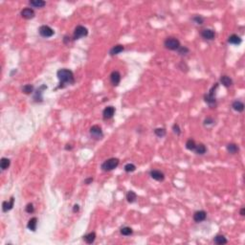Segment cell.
Segmentation results:
<instances>
[{
  "instance_id": "obj_1",
  "label": "cell",
  "mask_w": 245,
  "mask_h": 245,
  "mask_svg": "<svg viewBox=\"0 0 245 245\" xmlns=\"http://www.w3.org/2000/svg\"><path fill=\"white\" fill-rule=\"evenodd\" d=\"M57 76L60 81V86L59 88H63L65 85H71L74 84L75 82V77L73 72L69 69H60L57 72Z\"/></svg>"
},
{
  "instance_id": "obj_2",
  "label": "cell",
  "mask_w": 245,
  "mask_h": 245,
  "mask_svg": "<svg viewBox=\"0 0 245 245\" xmlns=\"http://www.w3.org/2000/svg\"><path fill=\"white\" fill-rule=\"evenodd\" d=\"M217 87H218V83H216V84L210 89L209 93L206 94V95L204 96V101L210 107H213V106H216V91L217 89Z\"/></svg>"
},
{
  "instance_id": "obj_3",
  "label": "cell",
  "mask_w": 245,
  "mask_h": 245,
  "mask_svg": "<svg viewBox=\"0 0 245 245\" xmlns=\"http://www.w3.org/2000/svg\"><path fill=\"white\" fill-rule=\"evenodd\" d=\"M120 160L118 158H109L102 164V170L103 171H110L119 166Z\"/></svg>"
},
{
  "instance_id": "obj_4",
  "label": "cell",
  "mask_w": 245,
  "mask_h": 245,
  "mask_svg": "<svg viewBox=\"0 0 245 245\" xmlns=\"http://www.w3.org/2000/svg\"><path fill=\"white\" fill-rule=\"evenodd\" d=\"M164 45H165V47H166L167 49L171 50V51H177L181 47L180 41L177 39L176 38H173V36L166 38L165 42H164Z\"/></svg>"
},
{
  "instance_id": "obj_5",
  "label": "cell",
  "mask_w": 245,
  "mask_h": 245,
  "mask_svg": "<svg viewBox=\"0 0 245 245\" xmlns=\"http://www.w3.org/2000/svg\"><path fill=\"white\" fill-rule=\"evenodd\" d=\"M88 35V30L84 26L79 25L77 26L74 30V34H73V38L74 39H80L81 38H84Z\"/></svg>"
},
{
  "instance_id": "obj_6",
  "label": "cell",
  "mask_w": 245,
  "mask_h": 245,
  "mask_svg": "<svg viewBox=\"0 0 245 245\" xmlns=\"http://www.w3.org/2000/svg\"><path fill=\"white\" fill-rule=\"evenodd\" d=\"M89 133L91 135V137L94 138L95 140H101L103 137V133L102 127L100 126H98V124H95V126H93V127H90Z\"/></svg>"
},
{
  "instance_id": "obj_7",
  "label": "cell",
  "mask_w": 245,
  "mask_h": 245,
  "mask_svg": "<svg viewBox=\"0 0 245 245\" xmlns=\"http://www.w3.org/2000/svg\"><path fill=\"white\" fill-rule=\"evenodd\" d=\"M38 33L39 35L42 36V38H51V36H53L55 35V31L52 29L50 26H47V25H42L40 26L39 29H38Z\"/></svg>"
},
{
  "instance_id": "obj_8",
  "label": "cell",
  "mask_w": 245,
  "mask_h": 245,
  "mask_svg": "<svg viewBox=\"0 0 245 245\" xmlns=\"http://www.w3.org/2000/svg\"><path fill=\"white\" fill-rule=\"evenodd\" d=\"M201 36L206 40H213L216 38V33L212 29H204L201 31Z\"/></svg>"
},
{
  "instance_id": "obj_9",
  "label": "cell",
  "mask_w": 245,
  "mask_h": 245,
  "mask_svg": "<svg viewBox=\"0 0 245 245\" xmlns=\"http://www.w3.org/2000/svg\"><path fill=\"white\" fill-rule=\"evenodd\" d=\"M20 14H21V17L25 19H32L35 17V13L32 8H25L21 11Z\"/></svg>"
},
{
  "instance_id": "obj_10",
  "label": "cell",
  "mask_w": 245,
  "mask_h": 245,
  "mask_svg": "<svg viewBox=\"0 0 245 245\" xmlns=\"http://www.w3.org/2000/svg\"><path fill=\"white\" fill-rule=\"evenodd\" d=\"M115 107H113V106H107L106 107L105 109H103V117L105 120H108V119H111L113 116H114V114H115Z\"/></svg>"
},
{
  "instance_id": "obj_11",
  "label": "cell",
  "mask_w": 245,
  "mask_h": 245,
  "mask_svg": "<svg viewBox=\"0 0 245 245\" xmlns=\"http://www.w3.org/2000/svg\"><path fill=\"white\" fill-rule=\"evenodd\" d=\"M150 177L156 181H164L165 174L161 170H150Z\"/></svg>"
},
{
  "instance_id": "obj_12",
  "label": "cell",
  "mask_w": 245,
  "mask_h": 245,
  "mask_svg": "<svg viewBox=\"0 0 245 245\" xmlns=\"http://www.w3.org/2000/svg\"><path fill=\"white\" fill-rule=\"evenodd\" d=\"M207 213L205 211H197L194 213V220L197 223L202 222L206 219Z\"/></svg>"
},
{
  "instance_id": "obj_13",
  "label": "cell",
  "mask_w": 245,
  "mask_h": 245,
  "mask_svg": "<svg viewBox=\"0 0 245 245\" xmlns=\"http://www.w3.org/2000/svg\"><path fill=\"white\" fill-rule=\"evenodd\" d=\"M110 81L114 86L119 85L120 81H121V74L118 71H113L110 74Z\"/></svg>"
},
{
  "instance_id": "obj_14",
  "label": "cell",
  "mask_w": 245,
  "mask_h": 245,
  "mask_svg": "<svg viewBox=\"0 0 245 245\" xmlns=\"http://www.w3.org/2000/svg\"><path fill=\"white\" fill-rule=\"evenodd\" d=\"M14 205V197L12 196L10 201H4L2 203V210L4 213H7L9 211H11L13 209V207Z\"/></svg>"
},
{
  "instance_id": "obj_15",
  "label": "cell",
  "mask_w": 245,
  "mask_h": 245,
  "mask_svg": "<svg viewBox=\"0 0 245 245\" xmlns=\"http://www.w3.org/2000/svg\"><path fill=\"white\" fill-rule=\"evenodd\" d=\"M242 42V39L241 38L239 35H231L230 36H229V38H228V43H230V44H234V45H239Z\"/></svg>"
},
{
  "instance_id": "obj_16",
  "label": "cell",
  "mask_w": 245,
  "mask_h": 245,
  "mask_svg": "<svg viewBox=\"0 0 245 245\" xmlns=\"http://www.w3.org/2000/svg\"><path fill=\"white\" fill-rule=\"evenodd\" d=\"M45 89H47V86L46 85H41L38 89L35 91V97H34L35 102H41V101H42V93H43V90H45Z\"/></svg>"
},
{
  "instance_id": "obj_17",
  "label": "cell",
  "mask_w": 245,
  "mask_h": 245,
  "mask_svg": "<svg viewBox=\"0 0 245 245\" xmlns=\"http://www.w3.org/2000/svg\"><path fill=\"white\" fill-rule=\"evenodd\" d=\"M124 50V47L121 44H118L112 47L110 51H109V54H110V56H116V55H119L120 53H122Z\"/></svg>"
},
{
  "instance_id": "obj_18",
  "label": "cell",
  "mask_w": 245,
  "mask_h": 245,
  "mask_svg": "<svg viewBox=\"0 0 245 245\" xmlns=\"http://www.w3.org/2000/svg\"><path fill=\"white\" fill-rule=\"evenodd\" d=\"M232 107L237 112H243L244 110V103L240 101H234L232 103Z\"/></svg>"
},
{
  "instance_id": "obj_19",
  "label": "cell",
  "mask_w": 245,
  "mask_h": 245,
  "mask_svg": "<svg viewBox=\"0 0 245 245\" xmlns=\"http://www.w3.org/2000/svg\"><path fill=\"white\" fill-rule=\"evenodd\" d=\"M36 226H38V218H36V217H32L28 221L27 228L29 229V230L35 232L36 230Z\"/></svg>"
},
{
  "instance_id": "obj_20",
  "label": "cell",
  "mask_w": 245,
  "mask_h": 245,
  "mask_svg": "<svg viewBox=\"0 0 245 245\" xmlns=\"http://www.w3.org/2000/svg\"><path fill=\"white\" fill-rule=\"evenodd\" d=\"M95 239H96V234L94 232H91L83 237V240H84L87 244H92L94 241H95Z\"/></svg>"
},
{
  "instance_id": "obj_21",
  "label": "cell",
  "mask_w": 245,
  "mask_h": 245,
  "mask_svg": "<svg viewBox=\"0 0 245 245\" xmlns=\"http://www.w3.org/2000/svg\"><path fill=\"white\" fill-rule=\"evenodd\" d=\"M213 242L217 245H223V244H226L228 240L223 234H217V236H216V237L213 238Z\"/></svg>"
},
{
  "instance_id": "obj_22",
  "label": "cell",
  "mask_w": 245,
  "mask_h": 245,
  "mask_svg": "<svg viewBox=\"0 0 245 245\" xmlns=\"http://www.w3.org/2000/svg\"><path fill=\"white\" fill-rule=\"evenodd\" d=\"M194 152H195L196 154H198V155H203V154H205L206 152H207V149L205 147V145L204 144H198V145H195V149Z\"/></svg>"
},
{
  "instance_id": "obj_23",
  "label": "cell",
  "mask_w": 245,
  "mask_h": 245,
  "mask_svg": "<svg viewBox=\"0 0 245 245\" xmlns=\"http://www.w3.org/2000/svg\"><path fill=\"white\" fill-rule=\"evenodd\" d=\"M29 4L34 8H43L46 5V2L43 0H31Z\"/></svg>"
},
{
  "instance_id": "obj_24",
  "label": "cell",
  "mask_w": 245,
  "mask_h": 245,
  "mask_svg": "<svg viewBox=\"0 0 245 245\" xmlns=\"http://www.w3.org/2000/svg\"><path fill=\"white\" fill-rule=\"evenodd\" d=\"M220 82H221V84L224 85L225 87H229V86H231L233 84L232 79L228 76H222L220 78Z\"/></svg>"
},
{
  "instance_id": "obj_25",
  "label": "cell",
  "mask_w": 245,
  "mask_h": 245,
  "mask_svg": "<svg viewBox=\"0 0 245 245\" xmlns=\"http://www.w3.org/2000/svg\"><path fill=\"white\" fill-rule=\"evenodd\" d=\"M238 147L237 145L234 144V143H231V144H228L227 145V152L231 154H236L237 152H238Z\"/></svg>"
},
{
  "instance_id": "obj_26",
  "label": "cell",
  "mask_w": 245,
  "mask_h": 245,
  "mask_svg": "<svg viewBox=\"0 0 245 245\" xmlns=\"http://www.w3.org/2000/svg\"><path fill=\"white\" fill-rule=\"evenodd\" d=\"M10 165H11V160L8 158L3 157L0 161V168H1L2 170H6L7 169H9Z\"/></svg>"
},
{
  "instance_id": "obj_27",
  "label": "cell",
  "mask_w": 245,
  "mask_h": 245,
  "mask_svg": "<svg viewBox=\"0 0 245 245\" xmlns=\"http://www.w3.org/2000/svg\"><path fill=\"white\" fill-rule=\"evenodd\" d=\"M127 199L128 203H133L137 199V194H135L133 191H129L127 194Z\"/></svg>"
},
{
  "instance_id": "obj_28",
  "label": "cell",
  "mask_w": 245,
  "mask_h": 245,
  "mask_svg": "<svg viewBox=\"0 0 245 245\" xmlns=\"http://www.w3.org/2000/svg\"><path fill=\"white\" fill-rule=\"evenodd\" d=\"M186 149H188V150H191V152H194V149H195V145H196V144H195V142H194V140H192V139H189L186 142Z\"/></svg>"
},
{
  "instance_id": "obj_29",
  "label": "cell",
  "mask_w": 245,
  "mask_h": 245,
  "mask_svg": "<svg viewBox=\"0 0 245 245\" xmlns=\"http://www.w3.org/2000/svg\"><path fill=\"white\" fill-rule=\"evenodd\" d=\"M34 91V86L32 84H25L23 87H22V92L26 95H30V94H32Z\"/></svg>"
},
{
  "instance_id": "obj_30",
  "label": "cell",
  "mask_w": 245,
  "mask_h": 245,
  "mask_svg": "<svg viewBox=\"0 0 245 245\" xmlns=\"http://www.w3.org/2000/svg\"><path fill=\"white\" fill-rule=\"evenodd\" d=\"M120 232H121V234H123V236H126V237L130 236V234H132V233H133L132 229L130 227H128V226H124V227L121 228V231H120Z\"/></svg>"
},
{
  "instance_id": "obj_31",
  "label": "cell",
  "mask_w": 245,
  "mask_h": 245,
  "mask_svg": "<svg viewBox=\"0 0 245 245\" xmlns=\"http://www.w3.org/2000/svg\"><path fill=\"white\" fill-rule=\"evenodd\" d=\"M154 133H155V135L157 137L162 138V137H164L165 135H166L167 131H166V129L163 128V127H158V128H155L154 129Z\"/></svg>"
},
{
  "instance_id": "obj_32",
  "label": "cell",
  "mask_w": 245,
  "mask_h": 245,
  "mask_svg": "<svg viewBox=\"0 0 245 245\" xmlns=\"http://www.w3.org/2000/svg\"><path fill=\"white\" fill-rule=\"evenodd\" d=\"M124 170L126 173H133V171H135V170H136V166H135L134 164L128 163V164H127L126 166H124Z\"/></svg>"
},
{
  "instance_id": "obj_33",
  "label": "cell",
  "mask_w": 245,
  "mask_h": 245,
  "mask_svg": "<svg viewBox=\"0 0 245 245\" xmlns=\"http://www.w3.org/2000/svg\"><path fill=\"white\" fill-rule=\"evenodd\" d=\"M192 21L197 25H201V24H203V22H204V18L200 17V15H195V17H192Z\"/></svg>"
},
{
  "instance_id": "obj_34",
  "label": "cell",
  "mask_w": 245,
  "mask_h": 245,
  "mask_svg": "<svg viewBox=\"0 0 245 245\" xmlns=\"http://www.w3.org/2000/svg\"><path fill=\"white\" fill-rule=\"evenodd\" d=\"M213 124H215V121H213V118L208 117L204 120V126L205 127H210V126H213Z\"/></svg>"
},
{
  "instance_id": "obj_35",
  "label": "cell",
  "mask_w": 245,
  "mask_h": 245,
  "mask_svg": "<svg viewBox=\"0 0 245 245\" xmlns=\"http://www.w3.org/2000/svg\"><path fill=\"white\" fill-rule=\"evenodd\" d=\"M25 211H26V213H33L35 212V207H34V205L32 204V203H29V204H27V206H26V208H25Z\"/></svg>"
},
{
  "instance_id": "obj_36",
  "label": "cell",
  "mask_w": 245,
  "mask_h": 245,
  "mask_svg": "<svg viewBox=\"0 0 245 245\" xmlns=\"http://www.w3.org/2000/svg\"><path fill=\"white\" fill-rule=\"evenodd\" d=\"M173 132L177 135V136H179V135L181 134V129H180V127H179L178 124H173Z\"/></svg>"
},
{
  "instance_id": "obj_37",
  "label": "cell",
  "mask_w": 245,
  "mask_h": 245,
  "mask_svg": "<svg viewBox=\"0 0 245 245\" xmlns=\"http://www.w3.org/2000/svg\"><path fill=\"white\" fill-rule=\"evenodd\" d=\"M177 51H178V53H179L180 55H187V54L190 52V50L188 49L187 47H185V46H184V47H183V46H181L180 48H179L178 50H177Z\"/></svg>"
},
{
  "instance_id": "obj_38",
  "label": "cell",
  "mask_w": 245,
  "mask_h": 245,
  "mask_svg": "<svg viewBox=\"0 0 245 245\" xmlns=\"http://www.w3.org/2000/svg\"><path fill=\"white\" fill-rule=\"evenodd\" d=\"M93 182V178L92 177H89V178H86L85 180H84V184L85 185H89V184H91Z\"/></svg>"
},
{
  "instance_id": "obj_39",
  "label": "cell",
  "mask_w": 245,
  "mask_h": 245,
  "mask_svg": "<svg viewBox=\"0 0 245 245\" xmlns=\"http://www.w3.org/2000/svg\"><path fill=\"white\" fill-rule=\"evenodd\" d=\"M80 211V206L78 205V204H75L74 206H73V212L74 213H78Z\"/></svg>"
},
{
  "instance_id": "obj_40",
  "label": "cell",
  "mask_w": 245,
  "mask_h": 245,
  "mask_svg": "<svg viewBox=\"0 0 245 245\" xmlns=\"http://www.w3.org/2000/svg\"><path fill=\"white\" fill-rule=\"evenodd\" d=\"M70 41H71V39H70L69 36H64V38H63V42H64L65 44H69V43H70Z\"/></svg>"
},
{
  "instance_id": "obj_41",
  "label": "cell",
  "mask_w": 245,
  "mask_h": 245,
  "mask_svg": "<svg viewBox=\"0 0 245 245\" xmlns=\"http://www.w3.org/2000/svg\"><path fill=\"white\" fill-rule=\"evenodd\" d=\"M240 213V216H245V209H244V208H241L240 213Z\"/></svg>"
},
{
  "instance_id": "obj_42",
  "label": "cell",
  "mask_w": 245,
  "mask_h": 245,
  "mask_svg": "<svg viewBox=\"0 0 245 245\" xmlns=\"http://www.w3.org/2000/svg\"><path fill=\"white\" fill-rule=\"evenodd\" d=\"M65 149H72V147H71V145H66V147H65Z\"/></svg>"
}]
</instances>
